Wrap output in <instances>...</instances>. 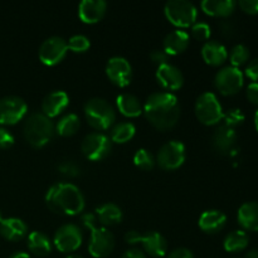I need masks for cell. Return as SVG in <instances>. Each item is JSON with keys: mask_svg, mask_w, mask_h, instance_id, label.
Returning a JSON list of instances; mask_svg holds the SVG:
<instances>
[{"mask_svg": "<svg viewBox=\"0 0 258 258\" xmlns=\"http://www.w3.org/2000/svg\"><path fill=\"white\" fill-rule=\"evenodd\" d=\"M145 117L160 131L170 130L180 118V105L174 93L159 91L149 95L144 103Z\"/></svg>", "mask_w": 258, "mask_h": 258, "instance_id": "6da1fadb", "label": "cell"}, {"mask_svg": "<svg viewBox=\"0 0 258 258\" xmlns=\"http://www.w3.org/2000/svg\"><path fill=\"white\" fill-rule=\"evenodd\" d=\"M45 203L54 213L71 217L81 214L86 207L82 191L72 183H58L50 186L45 194Z\"/></svg>", "mask_w": 258, "mask_h": 258, "instance_id": "7a4b0ae2", "label": "cell"}, {"mask_svg": "<svg viewBox=\"0 0 258 258\" xmlns=\"http://www.w3.org/2000/svg\"><path fill=\"white\" fill-rule=\"evenodd\" d=\"M83 226L91 232L88 252L95 258H105L115 248V237L102 226H97V218L93 213H85L81 218Z\"/></svg>", "mask_w": 258, "mask_h": 258, "instance_id": "3957f363", "label": "cell"}, {"mask_svg": "<svg viewBox=\"0 0 258 258\" xmlns=\"http://www.w3.org/2000/svg\"><path fill=\"white\" fill-rule=\"evenodd\" d=\"M23 133H24L25 140L30 146L35 149H42L47 144H49L54 136V123L42 112H35L25 118Z\"/></svg>", "mask_w": 258, "mask_h": 258, "instance_id": "277c9868", "label": "cell"}, {"mask_svg": "<svg viewBox=\"0 0 258 258\" xmlns=\"http://www.w3.org/2000/svg\"><path fill=\"white\" fill-rule=\"evenodd\" d=\"M87 123L92 128L101 131L108 130L116 121V111L111 103L100 97H93L83 107Z\"/></svg>", "mask_w": 258, "mask_h": 258, "instance_id": "5b68a950", "label": "cell"}, {"mask_svg": "<svg viewBox=\"0 0 258 258\" xmlns=\"http://www.w3.org/2000/svg\"><path fill=\"white\" fill-rule=\"evenodd\" d=\"M166 19L178 29L189 28L197 22L198 9L188 0H169L164 7Z\"/></svg>", "mask_w": 258, "mask_h": 258, "instance_id": "8992f818", "label": "cell"}, {"mask_svg": "<svg viewBox=\"0 0 258 258\" xmlns=\"http://www.w3.org/2000/svg\"><path fill=\"white\" fill-rule=\"evenodd\" d=\"M196 116L207 126L217 125L223 120V108L213 92H204L197 98L194 106Z\"/></svg>", "mask_w": 258, "mask_h": 258, "instance_id": "52a82bcc", "label": "cell"}, {"mask_svg": "<svg viewBox=\"0 0 258 258\" xmlns=\"http://www.w3.org/2000/svg\"><path fill=\"white\" fill-rule=\"evenodd\" d=\"M111 150H112L111 139L106 134L98 131L86 135L81 143V151L85 158L91 161L103 160L110 155Z\"/></svg>", "mask_w": 258, "mask_h": 258, "instance_id": "ba28073f", "label": "cell"}, {"mask_svg": "<svg viewBox=\"0 0 258 258\" xmlns=\"http://www.w3.org/2000/svg\"><path fill=\"white\" fill-rule=\"evenodd\" d=\"M185 158V145L181 141L171 140L159 149L155 163L163 170L174 171L183 165Z\"/></svg>", "mask_w": 258, "mask_h": 258, "instance_id": "9c48e42d", "label": "cell"}, {"mask_svg": "<svg viewBox=\"0 0 258 258\" xmlns=\"http://www.w3.org/2000/svg\"><path fill=\"white\" fill-rule=\"evenodd\" d=\"M83 242V234L77 224L67 223L60 226L53 237V244L62 253L77 251Z\"/></svg>", "mask_w": 258, "mask_h": 258, "instance_id": "30bf717a", "label": "cell"}, {"mask_svg": "<svg viewBox=\"0 0 258 258\" xmlns=\"http://www.w3.org/2000/svg\"><path fill=\"white\" fill-rule=\"evenodd\" d=\"M243 72L233 66L223 67L214 77V86L224 96L236 95L243 87Z\"/></svg>", "mask_w": 258, "mask_h": 258, "instance_id": "8fae6325", "label": "cell"}, {"mask_svg": "<svg viewBox=\"0 0 258 258\" xmlns=\"http://www.w3.org/2000/svg\"><path fill=\"white\" fill-rule=\"evenodd\" d=\"M27 112L28 105L18 96H7L0 100V125H15Z\"/></svg>", "mask_w": 258, "mask_h": 258, "instance_id": "7c38bea8", "label": "cell"}, {"mask_svg": "<svg viewBox=\"0 0 258 258\" xmlns=\"http://www.w3.org/2000/svg\"><path fill=\"white\" fill-rule=\"evenodd\" d=\"M68 52L67 40L63 39L62 37H50L45 39L44 42L40 44L39 52H38V57H39L40 62L45 66L58 64L64 59L66 54Z\"/></svg>", "mask_w": 258, "mask_h": 258, "instance_id": "4fadbf2b", "label": "cell"}, {"mask_svg": "<svg viewBox=\"0 0 258 258\" xmlns=\"http://www.w3.org/2000/svg\"><path fill=\"white\" fill-rule=\"evenodd\" d=\"M106 75L108 80L117 87H126L133 80V67L123 57H112L106 64Z\"/></svg>", "mask_w": 258, "mask_h": 258, "instance_id": "5bb4252c", "label": "cell"}, {"mask_svg": "<svg viewBox=\"0 0 258 258\" xmlns=\"http://www.w3.org/2000/svg\"><path fill=\"white\" fill-rule=\"evenodd\" d=\"M155 77L159 85L165 90V92L171 93V91L180 90L184 85L183 73L176 66L171 64V63L159 66Z\"/></svg>", "mask_w": 258, "mask_h": 258, "instance_id": "9a60e30c", "label": "cell"}, {"mask_svg": "<svg viewBox=\"0 0 258 258\" xmlns=\"http://www.w3.org/2000/svg\"><path fill=\"white\" fill-rule=\"evenodd\" d=\"M237 141V133L234 128L226 125H219L212 135V146L221 155H228L233 151Z\"/></svg>", "mask_w": 258, "mask_h": 258, "instance_id": "2e32d148", "label": "cell"}, {"mask_svg": "<svg viewBox=\"0 0 258 258\" xmlns=\"http://www.w3.org/2000/svg\"><path fill=\"white\" fill-rule=\"evenodd\" d=\"M107 3L103 0H82L78 5V17L86 24L98 23L106 14Z\"/></svg>", "mask_w": 258, "mask_h": 258, "instance_id": "e0dca14e", "label": "cell"}, {"mask_svg": "<svg viewBox=\"0 0 258 258\" xmlns=\"http://www.w3.org/2000/svg\"><path fill=\"white\" fill-rule=\"evenodd\" d=\"M68 105H70V97L64 91H53L43 98L42 113L52 120L53 117L60 115L68 107Z\"/></svg>", "mask_w": 258, "mask_h": 258, "instance_id": "ac0fdd59", "label": "cell"}, {"mask_svg": "<svg viewBox=\"0 0 258 258\" xmlns=\"http://www.w3.org/2000/svg\"><path fill=\"white\" fill-rule=\"evenodd\" d=\"M0 234L10 242H18L28 234V226L24 221L15 217L0 219Z\"/></svg>", "mask_w": 258, "mask_h": 258, "instance_id": "d6986e66", "label": "cell"}, {"mask_svg": "<svg viewBox=\"0 0 258 258\" xmlns=\"http://www.w3.org/2000/svg\"><path fill=\"white\" fill-rule=\"evenodd\" d=\"M227 223V216L221 211L217 209H209L202 213L199 217L198 226L204 233L214 234L224 228Z\"/></svg>", "mask_w": 258, "mask_h": 258, "instance_id": "ffe728a7", "label": "cell"}, {"mask_svg": "<svg viewBox=\"0 0 258 258\" xmlns=\"http://www.w3.org/2000/svg\"><path fill=\"white\" fill-rule=\"evenodd\" d=\"M140 243L143 244L146 253L151 257H164L168 252V242L159 232L151 231L141 234Z\"/></svg>", "mask_w": 258, "mask_h": 258, "instance_id": "44dd1931", "label": "cell"}, {"mask_svg": "<svg viewBox=\"0 0 258 258\" xmlns=\"http://www.w3.org/2000/svg\"><path fill=\"white\" fill-rule=\"evenodd\" d=\"M189 42H190V35L183 29H176L166 34L164 38V50L168 53L169 55H178L183 53L186 48L189 47Z\"/></svg>", "mask_w": 258, "mask_h": 258, "instance_id": "7402d4cb", "label": "cell"}, {"mask_svg": "<svg viewBox=\"0 0 258 258\" xmlns=\"http://www.w3.org/2000/svg\"><path fill=\"white\" fill-rule=\"evenodd\" d=\"M202 57L207 64L217 67L226 62L228 58V50L222 43L217 40H208L202 47Z\"/></svg>", "mask_w": 258, "mask_h": 258, "instance_id": "603a6c76", "label": "cell"}, {"mask_svg": "<svg viewBox=\"0 0 258 258\" xmlns=\"http://www.w3.org/2000/svg\"><path fill=\"white\" fill-rule=\"evenodd\" d=\"M237 219L244 231L258 232V202L242 204L237 212Z\"/></svg>", "mask_w": 258, "mask_h": 258, "instance_id": "cb8c5ba5", "label": "cell"}, {"mask_svg": "<svg viewBox=\"0 0 258 258\" xmlns=\"http://www.w3.org/2000/svg\"><path fill=\"white\" fill-rule=\"evenodd\" d=\"M237 3L234 0H203L201 8L206 14L211 17L227 18L233 14Z\"/></svg>", "mask_w": 258, "mask_h": 258, "instance_id": "d4e9b609", "label": "cell"}, {"mask_svg": "<svg viewBox=\"0 0 258 258\" xmlns=\"http://www.w3.org/2000/svg\"><path fill=\"white\" fill-rule=\"evenodd\" d=\"M116 106H117L121 115L126 116L128 118L139 117L144 111L140 100L136 96L127 92H123L117 96V98H116Z\"/></svg>", "mask_w": 258, "mask_h": 258, "instance_id": "484cf974", "label": "cell"}, {"mask_svg": "<svg viewBox=\"0 0 258 258\" xmlns=\"http://www.w3.org/2000/svg\"><path fill=\"white\" fill-rule=\"evenodd\" d=\"M28 249L38 257H45L52 252V242L43 232L34 231L28 234Z\"/></svg>", "mask_w": 258, "mask_h": 258, "instance_id": "4316f807", "label": "cell"}, {"mask_svg": "<svg viewBox=\"0 0 258 258\" xmlns=\"http://www.w3.org/2000/svg\"><path fill=\"white\" fill-rule=\"evenodd\" d=\"M96 218L101 223L102 227H111L121 223L123 218L122 211L115 203H106L102 204L96 209Z\"/></svg>", "mask_w": 258, "mask_h": 258, "instance_id": "83f0119b", "label": "cell"}, {"mask_svg": "<svg viewBox=\"0 0 258 258\" xmlns=\"http://www.w3.org/2000/svg\"><path fill=\"white\" fill-rule=\"evenodd\" d=\"M248 243L249 237L247 232L238 229V231H232L231 233L227 234L223 241V247L227 252L236 253V252H241L247 248Z\"/></svg>", "mask_w": 258, "mask_h": 258, "instance_id": "f1b7e54d", "label": "cell"}, {"mask_svg": "<svg viewBox=\"0 0 258 258\" xmlns=\"http://www.w3.org/2000/svg\"><path fill=\"white\" fill-rule=\"evenodd\" d=\"M136 127L133 122L128 121H123V122H118L111 128L110 136L112 143L116 144H126L135 136Z\"/></svg>", "mask_w": 258, "mask_h": 258, "instance_id": "f546056e", "label": "cell"}, {"mask_svg": "<svg viewBox=\"0 0 258 258\" xmlns=\"http://www.w3.org/2000/svg\"><path fill=\"white\" fill-rule=\"evenodd\" d=\"M80 117L76 113H67L63 117L59 118L57 123H55L54 128L55 133L62 138H70V136L75 135L80 128Z\"/></svg>", "mask_w": 258, "mask_h": 258, "instance_id": "4dcf8cb0", "label": "cell"}, {"mask_svg": "<svg viewBox=\"0 0 258 258\" xmlns=\"http://www.w3.org/2000/svg\"><path fill=\"white\" fill-rule=\"evenodd\" d=\"M134 164H135L136 168L141 169V170L150 171L155 166V159L149 150L139 149L134 155Z\"/></svg>", "mask_w": 258, "mask_h": 258, "instance_id": "1f68e13d", "label": "cell"}, {"mask_svg": "<svg viewBox=\"0 0 258 258\" xmlns=\"http://www.w3.org/2000/svg\"><path fill=\"white\" fill-rule=\"evenodd\" d=\"M249 59V49L247 45L244 44H237L232 48L231 53H229V60H231V66L239 68L247 63Z\"/></svg>", "mask_w": 258, "mask_h": 258, "instance_id": "d6a6232c", "label": "cell"}, {"mask_svg": "<svg viewBox=\"0 0 258 258\" xmlns=\"http://www.w3.org/2000/svg\"><path fill=\"white\" fill-rule=\"evenodd\" d=\"M68 49L72 50L75 53H85L86 50L90 49L91 42L86 35L83 34H76L68 39L67 42Z\"/></svg>", "mask_w": 258, "mask_h": 258, "instance_id": "836d02e7", "label": "cell"}, {"mask_svg": "<svg viewBox=\"0 0 258 258\" xmlns=\"http://www.w3.org/2000/svg\"><path fill=\"white\" fill-rule=\"evenodd\" d=\"M244 113L241 108H231L223 115V125L231 128H236L237 126L242 125L244 121Z\"/></svg>", "mask_w": 258, "mask_h": 258, "instance_id": "e575fe53", "label": "cell"}, {"mask_svg": "<svg viewBox=\"0 0 258 258\" xmlns=\"http://www.w3.org/2000/svg\"><path fill=\"white\" fill-rule=\"evenodd\" d=\"M58 171L67 178H77L81 174V168L73 160H64L58 165Z\"/></svg>", "mask_w": 258, "mask_h": 258, "instance_id": "d590c367", "label": "cell"}, {"mask_svg": "<svg viewBox=\"0 0 258 258\" xmlns=\"http://www.w3.org/2000/svg\"><path fill=\"white\" fill-rule=\"evenodd\" d=\"M211 27L206 22H196L191 25V35L198 40H207L211 37Z\"/></svg>", "mask_w": 258, "mask_h": 258, "instance_id": "8d00e7d4", "label": "cell"}, {"mask_svg": "<svg viewBox=\"0 0 258 258\" xmlns=\"http://www.w3.org/2000/svg\"><path fill=\"white\" fill-rule=\"evenodd\" d=\"M149 57H150L151 62L155 63V64H158V67L159 66L166 64V63H170V55H169L164 49L153 50Z\"/></svg>", "mask_w": 258, "mask_h": 258, "instance_id": "74e56055", "label": "cell"}, {"mask_svg": "<svg viewBox=\"0 0 258 258\" xmlns=\"http://www.w3.org/2000/svg\"><path fill=\"white\" fill-rule=\"evenodd\" d=\"M14 145V136L0 126V149H9Z\"/></svg>", "mask_w": 258, "mask_h": 258, "instance_id": "f35d334b", "label": "cell"}, {"mask_svg": "<svg viewBox=\"0 0 258 258\" xmlns=\"http://www.w3.org/2000/svg\"><path fill=\"white\" fill-rule=\"evenodd\" d=\"M238 4L239 8L247 14H257L258 13V0H241Z\"/></svg>", "mask_w": 258, "mask_h": 258, "instance_id": "ab89813d", "label": "cell"}, {"mask_svg": "<svg viewBox=\"0 0 258 258\" xmlns=\"http://www.w3.org/2000/svg\"><path fill=\"white\" fill-rule=\"evenodd\" d=\"M244 73H246V76L249 78V80H252L253 82H257L258 81V58L251 60V62L247 64L246 70H244Z\"/></svg>", "mask_w": 258, "mask_h": 258, "instance_id": "60d3db41", "label": "cell"}, {"mask_svg": "<svg viewBox=\"0 0 258 258\" xmlns=\"http://www.w3.org/2000/svg\"><path fill=\"white\" fill-rule=\"evenodd\" d=\"M246 96L249 102L258 105V82H252L247 86Z\"/></svg>", "mask_w": 258, "mask_h": 258, "instance_id": "b9f144b4", "label": "cell"}, {"mask_svg": "<svg viewBox=\"0 0 258 258\" xmlns=\"http://www.w3.org/2000/svg\"><path fill=\"white\" fill-rule=\"evenodd\" d=\"M166 258H194V256L190 249L181 247V248H176L173 252H170Z\"/></svg>", "mask_w": 258, "mask_h": 258, "instance_id": "7bdbcfd3", "label": "cell"}, {"mask_svg": "<svg viewBox=\"0 0 258 258\" xmlns=\"http://www.w3.org/2000/svg\"><path fill=\"white\" fill-rule=\"evenodd\" d=\"M140 238H141V234L139 233L138 231H130L125 234V241L126 243L128 244L140 243Z\"/></svg>", "mask_w": 258, "mask_h": 258, "instance_id": "ee69618b", "label": "cell"}, {"mask_svg": "<svg viewBox=\"0 0 258 258\" xmlns=\"http://www.w3.org/2000/svg\"><path fill=\"white\" fill-rule=\"evenodd\" d=\"M121 258H146V256L141 249L131 248V249H127Z\"/></svg>", "mask_w": 258, "mask_h": 258, "instance_id": "f6af8a7d", "label": "cell"}, {"mask_svg": "<svg viewBox=\"0 0 258 258\" xmlns=\"http://www.w3.org/2000/svg\"><path fill=\"white\" fill-rule=\"evenodd\" d=\"M221 28H222V33L226 35H229L232 32H233V28H232V25L228 24V23H222Z\"/></svg>", "mask_w": 258, "mask_h": 258, "instance_id": "bcb514c9", "label": "cell"}, {"mask_svg": "<svg viewBox=\"0 0 258 258\" xmlns=\"http://www.w3.org/2000/svg\"><path fill=\"white\" fill-rule=\"evenodd\" d=\"M9 258H30V256L28 253H25V252H15Z\"/></svg>", "mask_w": 258, "mask_h": 258, "instance_id": "7dc6e473", "label": "cell"}, {"mask_svg": "<svg viewBox=\"0 0 258 258\" xmlns=\"http://www.w3.org/2000/svg\"><path fill=\"white\" fill-rule=\"evenodd\" d=\"M246 258H258V249H252L246 254Z\"/></svg>", "mask_w": 258, "mask_h": 258, "instance_id": "c3c4849f", "label": "cell"}, {"mask_svg": "<svg viewBox=\"0 0 258 258\" xmlns=\"http://www.w3.org/2000/svg\"><path fill=\"white\" fill-rule=\"evenodd\" d=\"M254 126H256V130L258 131V108L256 113H254Z\"/></svg>", "mask_w": 258, "mask_h": 258, "instance_id": "681fc988", "label": "cell"}, {"mask_svg": "<svg viewBox=\"0 0 258 258\" xmlns=\"http://www.w3.org/2000/svg\"><path fill=\"white\" fill-rule=\"evenodd\" d=\"M67 258H85V257L80 256V254H70Z\"/></svg>", "mask_w": 258, "mask_h": 258, "instance_id": "f907efd6", "label": "cell"}, {"mask_svg": "<svg viewBox=\"0 0 258 258\" xmlns=\"http://www.w3.org/2000/svg\"><path fill=\"white\" fill-rule=\"evenodd\" d=\"M3 218V217H2V214H0V219H2Z\"/></svg>", "mask_w": 258, "mask_h": 258, "instance_id": "816d5d0a", "label": "cell"}]
</instances>
